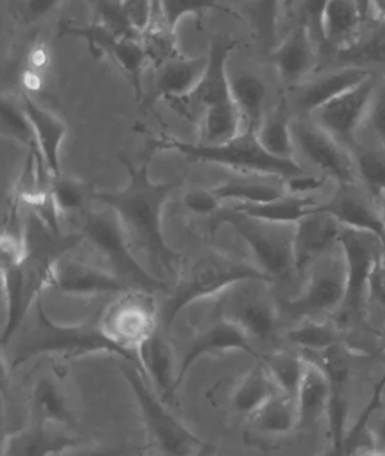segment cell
Wrapping results in <instances>:
<instances>
[{
    "instance_id": "obj_1",
    "label": "cell",
    "mask_w": 385,
    "mask_h": 456,
    "mask_svg": "<svg viewBox=\"0 0 385 456\" xmlns=\"http://www.w3.org/2000/svg\"><path fill=\"white\" fill-rule=\"evenodd\" d=\"M150 159L152 158L142 166H134L127 156H119V162L127 167L129 177L127 186L117 191H93V196L117 214L134 250L142 251L156 271L163 269L177 277L182 269V258L164 239L163 210L182 180L168 183L152 182Z\"/></svg>"
},
{
    "instance_id": "obj_2",
    "label": "cell",
    "mask_w": 385,
    "mask_h": 456,
    "mask_svg": "<svg viewBox=\"0 0 385 456\" xmlns=\"http://www.w3.org/2000/svg\"><path fill=\"white\" fill-rule=\"evenodd\" d=\"M156 151H177L190 161L217 164L236 170L239 174H253L279 180H289L307 174V170L303 169L295 159H281L269 155L259 145L257 134L250 131H244L236 139L222 145L188 143L168 134L150 135L149 158L155 155Z\"/></svg>"
},
{
    "instance_id": "obj_3",
    "label": "cell",
    "mask_w": 385,
    "mask_h": 456,
    "mask_svg": "<svg viewBox=\"0 0 385 456\" xmlns=\"http://www.w3.org/2000/svg\"><path fill=\"white\" fill-rule=\"evenodd\" d=\"M249 279H266L258 265H250L220 251H206L178 273L161 310L164 328L169 330L182 310L192 302L222 295L226 288Z\"/></svg>"
},
{
    "instance_id": "obj_4",
    "label": "cell",
    "mask_w": 385,
    "mask_h": 456,
    "mask_svg": "<svg viewBox=\"0 0 385 456\" xmlns=\"http://www.w3.org/2000/svg\"><path fill=\"white\" fill-rule=\"evenodd\" d=\"M29 323L24 324L20 340L16 344L13 368L38 354H54L62 356H80V354L109 352L121 354L123 358L137 364L131 354L113 346L96 324H77L62 326L52 322L45 314L42 299L36 302L30 310ZM139 366V364H137Z\"/></svg>"
},
{
    "instance_id": "obj_5",
    "label": "cell",
    "mask_w": 385,
    "mask_h": 456,
    "mask_svg": "<svg viewBox=\"0 0 385 456\" xmlns=\"http://www.w3.org/2000/svg\"><path fill=\"white\" fill-rule=\"evenodd\" d=\"M222 224H230L250 247L259 271L269 279L285 277L295 269V224L258 220L239 212L233 206L222 207L214 215L210 231L215 234Z\"/></svg>"
},
{
    "instance_id": "obj_6",
    "label": "cell",
    "mask_w": 385,
    "mask_h": 456,
    "mask_svg": "<svg viewBox=\"0 0 385 456\" xmlns=\"http://www.w3.org/2000/svg\"><path fill=\"white\" fill-rule=\"evenodd\" d=\"M82 237L107 259L111 269L129 287L147 293L171 291L172 285L168 280L156 277L141 265L121 221L109 207L86 214L83 218Z\"/></svg>"
},
{
    "instance_id": "obj_7",
    "label": "cell",
    "mask_w": 385,
    "mask_h": 456,
    "mask_svg": "<svg viewBox=\"0 0 385 456\" xmlns=\"http://www.w3.org/2000/svg\"><path fill=\"white\" fill-rule=\"evenodd\" d=\"M348 291V273L341 247L320 256L306 273V281L299 295L285 304L290 317L319 320L324 315L340 312Z\"/></svg>"
},
{
    "instance_id": "obj_8",
    "label": "cell",
    "mask_w": 385,
    "mask_h": 456,
    "mask_svg": "<svg viewBox=\"0 0 385 456\" xmlns=\"http://www.w3.org/2000/svg\"><path fill=\"white\" fill-rule=\"evenodd\" d=\"M158 315L152 293L129 289L105 307L97 326L113 346L131 354L139 364L137 350L158 331Z\"/></svg>"
},
{
    "instance_id": "obj_9",
    "label": "cell",
    "mask_w": 385,
    "mask_h": 456,
    "mask_svg": "<svg viewBox=\"0 0 385 456\" xmlns=\"http://www.w3.org/2000/svg\"><path fill=\"white\" fill-rule=\"evenodd\" d=\"M123 374L133 390L141 409L142 419L147 425L150 436L156 442L164 456L196 455L204 445L172 415L163 403L156 397L149 380L137 364L123 366Z\"/></svg>"
},
{
    "instance_id": "obj_10",
    "label": "cell",
    "mask_w": 385,
    "mask_h": 456,
    "mask_svg": "<svg viewBox=\"0 0 385 456\" xmlns=\"http://www.w3.org/2000/svg\"><path fill=\"white\" fill-rule=\"evenodd\" d=\"M271 280L237 281L217 296V315L237 324L250 338L266 340L277 328V307L269 293Z\"/></svg>"
},
{
    "instance_id": "obj_11",
    "label": "cell",
    "mask_w": 385,
    "mask_h": 456,
    "mask_svg": "<svg viewBox=\"0 0 385 456\" xmlns=\"http://www.w3.org/2000/svg\"><path fill=\"white\" fill-rule=\"evenodd\" d=\"M60 34L85 38L89 44V50L96 56L107 54L113 62H117L131 81L137 102H141L143 99L142 75L150 62L147 53L143 50L141 37L121 36L99 21L91 22L86 26L62 24Z\"/></svg>"
},
{
    "instance_id": "obj_12",
    "label": "cell",
    "mask_w": 385,
    "mask_h": 456,
    "mask_svg": "<svg viewBox=\"0 0 385 456\" xmlns=\"http://www.w3.org/2000/svg\"><path fill=\"white\" fill-rule=\"evenodd\" d=\"M291 134L297 153L315 166L324 177L333 178L336 183H356L358 177L350 150L314 119H291Z\"/></svg>"
},
{
    "instance_id": "obj_13",
    "label": "cell",
    "mask_w": 385,
    "mask_h": 456,
    "mask_svg": "<svg viewBox=\"0 0 385 456\" xmlns=\"http://www.w3.org/2000/svg\"><path fill=\"white\" fill-rule=\"evenodd\" d=\"M348 273V291L340 314L354 317L362 314L368 301V283L374 265L384 256L385 245L378 236L364 231L342 228L340 239Z\"/></svg>"
},
{
    "instance_id": "obj_14",
    "label": "cell",
    "mask_w": 385,
    "mask_h": 456,
    "mask_svg": "<svg viewBox=\"0 0 385 456\" xmlns=\"http://www.w3.org/2000/svg\"><path fill=\"white\" fill-rule=\"evenodd\" d=\"M237 48L236 40L226 36H214L209 48L208 70L198 88L186 97L172 101L171 107L190 121H198L204 111L218 103L233 101L231 97V77L226 72V64L231 53Z\"/></svg>"
},
{
    "instance_id": "obj_15",
    "label": "cell",
    "mask_w": 385,
    "mask_h": 456,
    "mask_svg": "<svg viewBox=\"0 0 385 456\" xmlns=\"http://www.w3.org/2000/svg\"><path fill=\"white\" fill-rule=\"evenodd\" d=\"M376 88L378 81L371 75L356 88L348 89L332 102L325 103L311 115L312 119L341 142L344 147L352 150L356 145V134L360 127H364Z\"/></svg>"
},
{
    "instance_id": "obj_16",
    "label": "cell",
    "mask_w": 385,
    "mask_h": 456,
    "mask_svg": "<svg viewBox=\"0 0 385 456\" xmlns=\"http://www.w3.org/2000/svg\"><path fill=\"white\" fill-rule=\"evenodd\" d=\"M48 288L60 295L91 297L99 295L127 293L134 288L119 279L115 273H109L102 267L83 263L72 258L67 253L53 263L48 273Z\"/></svg>"
},
{
    "instance_id": "obj_17",
    "label": "cell",
    "mask_w": 385,
    "mask_h": 456,
    "mask_svg": "<svg viewBox=\"0 0 385 456\" xmlns=\"http://www.w3.org/2000/svg\"><path fill=\"white\" fill-rule=\"evenodd\" d=\"M311 210L332 215L342 228L371 232L385 245V221L378 200L358 183H336L333 196Z\"/></svg>"
},
{
    "instance_id": "obj_18",
    "label": "cell",
    "mask_w": 385,
    "mask_h": 456,
    "mask_svg": "<svg viewBox=\"0 0 385 456\" xmlns=\"http://www.w3.org/2000/svg\"><path fill=\"white\" fill-rule=\"evenodd\" d=\"M342 226L332 215L311 210L295 224L293 253L298 273H306L320 256L340 247Z\"/></svg>"
},
{
    "instance_id": "obj_19",
    "label": "cell",
    "mask_w": 385,
    "mask_h": 456,
    "mask_svg": "<svg viewBox=\"0 0 385 456\" xmlns=\"http://www.w3.org/2000/svg\"><path fill=\"white\" fill-rule=\"evenodd\" d=\"M317 45L303 22L290 30L281 44L275 45L271 60L283 85L295 88L306 81L317 66Z\"/></svg>"
},
{
    "instance_id": "obj_20",
    "label": "cell",
    "mask_w": 385,
    "mask_h": 456,
    "mask_svg": "<svg viewBox=\"0 0 385 456\" xmlns=\"http://www.w3.org/2000/svg\"><path fill=\"white\" fill-rule=\"evenodd\" d=\"M370 70L364 67L348 66L340 70H332L325 75L306 80L293 88V103L303 115H314L325 103L356 88L362 81L370 78Z\"/></svg>"
},
{
    "instance_id": "obj_21",
    "label": "cell",
    "mask_w": 385,
    "mask_h": 456,
    "mask_svg": "<svg viewBox=\"0 0 385 456\" xmlns=\"http://www.w3.org/2000/svg\"><path fill=\"white\" fill-rule=\"evenodd\" d=\"M230 350H241L258 358L253 350L252 338H249L237 324L217 315L212 323L198 332L192 346H188L185 356L178 366L177 388L178 385L184 382V377L188 372V369L194 364V361L200 360L204 354H222Z\"/></svg>"
},
{
    "instance_id": "obj_22",
    "label": "cell",
    "mask_w": 385,
    "mask_h": 456,
    "mask_svg": "<svg viewBox=\"0 0 385 456\" xmlns=\"http://www.w3.org/2000/svg\"><path fill=\"white\" fill-rule=\"evenodd\" d=\"M22 110L34 129L38 153L42 156L52 177L60 178L61 145L66 139V123L52 111L38 105L28 93L21 94Z\"/></svg>"
},
{
    "instance_id": "obj_23",
    "label": "cell",
    "mask_w": 385,
    "mask_h": 456,
    "mask_svg": "<svg viewBox=\"0 0 385 456\" xmlns=\"http://www.w3.org/2000/svg\"><path fill=\"white\" fill-rule=\"evenodd\" d=\"M208 64V56L186 58L182 54L155 67L153 101L163 99L166 102H172L192 94L204 78Z\"/></svg>"
},
{
    "instance_id": "obj_24",
    "label": "cell",
    "mask_w": 385,
    "mask_h": 456,
    "mask_svg": "<svg viewBox=\"0 0 385 456\" xmlns=\"http://www.w3.org/2000/svg\"><path fill=\"white\" fill-rule=\"evenodd\" d=\"M365 16L356 0H326L320 21L322 42L338 53L356 44L364 26Z\"/></svg>"
},
{
    "instance_id": "obj_25",
    "label": "cell",
    "mask_w": 385,
    "mask_h": 456,
    "mask_svg": "<svg viewBox=\"0 0 385 456\" xmlns=\"http://www.w3.org/2000/svg\"><path fill=\"white\" fill-rule=\"evenodd\" d=\"M80 441L50 423H37L8 437L2 456H52L78 445Z\"/></svg>"
},
{
    "instance_id": "obj_26",
    "label": "cell",
    "mask_w": 385,
    "mask_h": 456,
    "mask_svg": "<svg viewBox=\"0 0 385 456\" xmlns=\"http://www.w3.org/2000/svg\"><path fill=\"white\" fill-rule=\"evenodd\" d=\"M137 360L143 376H147L152 388L160 393L163 401H172L177 390V377L172 374L174 360L169 344L156 331L137 350Z\"/></svg>"
},
{
    "instance_id": "obj_27",
    "label": "cell",
    "mask_w": 385,
    "mask_h": 456,
    "mask_svg": "<svg viewBox=\"0 0 385 456\" xmlns=\"http://www.w3.org/2000/svg\"><path fill=\"white\" fill-rule=\"evenodd\" d=\"M295 401H297L298 427L311 428L319 419L328 417L330 401H332L330 380L326 379L324 370L311 361H307Z\"/></svg>"
},
{
    "instance_id": "obj_28",
    "label": "cell",
    "mask_w": 385,
    "mask_h": 456,
    "mask_svg": "<svg viewBox=\"0 0 385 456\" xmlns=\"http://www.w3.org/2000/svg\"><path fill=\"white\" fill-rule=\"evenodd\" d=\"M230 85L231 97L242 117L244 131L257 134L266 117V83L257 75L239 74L237 77H231Z\"/></svg>"
},
{
    "instance_id": "obj_29",
    "label": "cell",
    "mask_w": 385,
    "mask_h": 456,
    "mask_svg": "<svg viewBox=\"0 0 385 456\" xmlns=\"http://www.w3.org/2000/svg\"><path fill=\"white\" fill-rule=\"evenodd\" d=\"M277 393H281L279 387L269 374L265 361L258 358L257 364L237 383L236 390L233 393V405L237 412L250 417Z\"/></svg>"
},
{
    "instance_id": "obj_30",
    "label": "cell",
    "mask_w": 385,
    "mask_h": 456,
    "mask_svg": "<svg viewBox=\"0 0 385 456\" xmlns=\"http://www.w3.org/2000/svg\"><path fill=\"white\" fill-rule=\"evenodd\" d=\"M201 145H222L244 133L242 117L234 101L218 103L204 111L200 123Z\"/></svg>"
},
{
    "instance_id": "obj_31",
    "label": "cell",
    "mask_w": 385,
    "mask_h": 456,
    "mask_svg": "<svg viewBox=\"0 0 385 456\" xmlns=\"http://www.w3.org/2000/svg\"><path fill=\"white\" fill-rule=\"evenodd\" d=\"M317 204H314V199L295 194H283L282 198L266 204H233L239 212L249 216L282 224H297Z\"/></svg>"
},
{
    "instance_id": "obj_32",
    "label": "cell",
    "mask_w": 385,
    "mask_h": 456,
    "mask_svg": "<svg viewBox=\"0 0 385 456\" xmlns=\"http://www.w3.org/2000/svg\"><path fill=\"white\" fill-rule=\"evenodd\" d=\"M257 139L269 155L281 159H295L297 148L291 134V119L283 105L267 113L257 131Z\"/></svg>"
},
{
    "instance_id": "obj_33",
    "label": "cell",
    "mask_w": 385,
    "mask_h": 456,
    "mask_svg": "<svg viewBox=\"0 0 385 456\" xmlns=\"http://www.w3.org/2000/svg\"><path fill=\"white\" fill-rule=\"evenodd\" d=\"M222 202L233 200L234 204H266L282 198L285 192L283 182L271 183L255 178H231L226 183L212 188Z\"/></svg>"
},
{
    "instance_id": "obj_34",
    "label": "cell",
    "mask_w": 385,
    "mask_h": 456,
    "mask_svg": "<svg viewBox=\"0 0 385 456\" xmlns=\"http://www.w3.org/2000/svg\"><path fill=\"white\" fill-rule=\"evenodd\" d=\"M250 423L263 433L285 435L298 428L297 401L285 393H277L266 404L252 413Z\"/></svg>"
},
{
    "instance_id": "obj_35",
    "label": "cell",
    "mask_w": 385,
    "mask_h": 456,
    "mask_svg": "<svg viewBox=\"0 0 385 456\" xmlns=\"http://www.w3.org/2000/svg\"><path fill=\"white\" fill-rule=\"evenodd\" d=\"M356 177L360 178L362 186L378 200L385 194V147H364L358 145L350 150Z\"/></svg>"
},
{
    "instance_id": "obj_36",
    "label": "cell",
    "mask_w": 385,
    "mask_h": 456,
    "mask_svg": "<svg viewBox=\"0 0 385 456\" xmlns=\"http://www.w3.org/2000/svg\"><path fill=\"white\" fill-rule=\"evenodd\" d=\"M285 338L293 346L303 348L306 354H311L341 344V332L334 324L322 320H301L290 328Z\"/></svg>"
},
{
    "instance_id": "obj_37",
    "label": "cell",
    "mask_w": 385,
    "mask_h": 456,
    "mask_svg": "<svg viewBox=\"0 0 385 456\" xmlns=\"http://www.w3.org/2000/svg\"><path fill=\"white\" fill-rule=\"evenodd\" d=\"M141 42L147 53V58L155 67L182 56L178 50L177 30L172 29L164 22L156 7L152 24L142 34Z\"/></svg>"
},
{
    "instance_id": "obj_38",
    "label": "cell",
    "mask_w": 385,
    "mask_h": 456,
    "mask_svg": "<svg viewBox=\"0 0 385 456\" xmlns=\"http://www.w3.org/2000/svg\"><path fill=\"white\" fill-rule=\"evenodd\" d=\"M263 361L266 364L269 374L274 379L275 385L279 387V390L295 399L303 380L304 370L307 366L306 358L279 352V354H269Z\"/></svg>"
},
{
    "instance_id": "obj_39",
    "label": "cell",
    "mask_w": 385,
    "mask_h": 456,
    "mask_svg": "<svg viewBox=\"0 0 385 456\" xmlns=\"http://www.w3.org/2000/svg\"><path fill=\"white\" fill-rule=\"evenodd\" d=\"M156 10L164 22L176 30L185 16L202 15L204 12L218 10L226 15L241 18L239 12L226 7L220 0H156Z\"/></svg>"
},
{
    "instance_id": "obj_40",
    "label": "cell",
    "mask_w": 385,
    "mask_h": 456,
    "mask_svg": "<svg viewBox=\"0 0 385 456\" xmlns=\"http://www.w3.org/2000/svg\"><path fill=\"white\" fill-rule=\"evenodd\" d=\"M2 133L7 137L21 142L26 147H29L30 153L44 162L42 156L38 153L34 129H32L26 113L22 110L21 102H15L10 97H2Z\"/></svg>"
},
{
    "instance_id": "obj_41",
    "label": "cell",
    "mask_w": 385,
    "mask_h": 456,
    "mask_svg": "<svg viewBox=\"0 0 385 456\" xmlns=\"http://www.w3.org/2000/svg\"><path fill=\"white\" fill-rule=\"evenodd\" d=\"M340 58L350 66L364 67V64H385V24L362 36L348 50L340 53Z\"/></svg>"
},
{
    "instance_id": "obj_42",
    "label": "cell",
    "mask_w": 385,
    "mask_h": 456,
    "mask_svg": "<svg viewBox=\"0 0 385 456\" xmlns=\"http://www.w3.org/2000/svg\"><path fill=\"white\" fill-rule=\"evenodd\" d=\"M32 404L38 417V423H62L69 419L60 391L46 379H42L37 383L32 395Z\"/></svg>"
},
{
    "instance_id": "obj_43",
    "label": "cell",
    "mask_w": 385,
    "mask_h": 456,
    "mask_svg": "<svg viewBox=\"0 0 385 456\" xmlns=\"http://www.w3.org/2000/svg\"><path fill=\"white\" fill-rule=\"evenodd\" d=\"M86 186L77 178H54L50 186L53 202L60 214H72L80 210L86 196Z\"/></svg>"
},
{
    "instance_id": "obj_44",
    "label": "cell",
    "mask_w": 385,
    "mask_h": 456,
    "mask_svg": "<svg viewBox=\"0 0 385 456\" xmlns=\"http://www.w3.org/2000/svg\"><path fill=\"white\" fill-rule=\"evenodd\" d=\"M239 2L250 10V15L258 28L259 34H263L265 37H273L281 0H239Z\"/></svg>"
},
{
    "instance_id": "obj_45",
    "label": "cell",
    "mask_w": 385,
    "mask_h": 456,
    "mask_svg": "<svg viewBox=\"0 0 385 456\" xmlns=\"http://www.w3.org/2000/svg\"><path fill=\"white\" fill-rule=\"evenodd\" d=\"M127 24L141 37L155 15L156 0H121Z\"/></svg>"
},
{
    "instance_id": "obj_46",
    "label": "cell",
    "mask_w": 385,
    "mask_h": 456,
    "mask_svg": "<svg viewBox=\"0 0 385 456\" xmlns=\"http://www.w3.org/2000/svg\"><path fill=\"white\" fill-rule=\"evenodd\" d=\"M365 127L385 147V86H379L371 99Z\"/></svg>"
},
{
    "instance_id": "obj_47",
    "label": "cell",
    "mask_w": 385,
    "mask_h": 456,
    "mask_svg": "<svg viewBox=\"0 0 385 456\" xmlns=\"http://www.w3.org/2000/svg\"><path fill=\"white\" fill-rule=\"evenodd\" d=\"M184 204L192 214L214 216L222 208V200L214 190H192L184 196Z\"/></svg>"
},
{
    "instance_id": "obj_48",
    "label": "cell",
    "mask_w": 385,
    "mask_h": 456,
    "mask_svg": "<svg viewBox=\"0 0 385 456\" xmlns=\"http://www.w3.org/2000/svg\"><path fill=\"white\" fill-rule=\"evenodd\" d=\"M368 301L376 304L385 314V253L374 265L368 283Z\"/></svg>"
},
{
    "instance_id": "obj_49",
    "label": "cell",
    "mask_w": 385,
    "mask_h": 456,
    "mask_svg": "<svg viewBox=\"0 0 385 456\" xmlns=\"http://www.w3.org/2000/svg\"><path fill=\"white\" fill-rule=\"evenodd\" d=\"M325 177H314L309 174L291 177L289 180H283V188L287 194H295V196H306L307 192L317 191L325 184Z\"/></svg>"
},
{
    "instance_id": "obj_50",
    "label": "cell",
    "mask_w": 385,
    "mask_h": 456,
    "mask_svg": "<svg viewBox=\"0 0 385 456\" xmlns=\"http://www.w3.org/2000/svg\"><path fill=\"white\" fill-rule=\"evenodd\" d=\"M61 0H21L18 5L22 7V15L36 21L42 16L48 15L53 8L60 5Z\"/></svg>"
},
{
    "instance_id": "obj_51",
    "label": "cell",
    "mask_w": 385,
    "mask_h": 456,
    "mask_svg": "<svg viewBox=\"0 0 385 456\" xmlns=\"http://www.w3.org/2000/svg\"><path fill=\"white\" fill-rule=\"evenodd\" d=\"M127 452L119 449H111V447H105V445H85L82 442L75 447L67 449L62 452L61 456H125Z\"/></svg>"
},
{
    "instance_id": "obj_52",
    "label": "cell",
    "mask_w": 385,
    "mask_h": 456,
    "mask_svg": "<svg viewBox=\"0 0 385 456\" xmlns=\"http://www.w3.org/2000/svg\"><path fill=\"white\" fill-rule=\"evenodd\" d=\"M371 449L385 452V413L379 415L374 425L368 427Z\"/></svg>"
},
{
    "instance_id": "obj_53",
    "label": "cell",
    "mask_w": 385,
    "mask_h": 456,
    "mask_svg": "<svg viewBox=\"0 0 385 456\" xmlns=\"http://www.w3.org/2000/svg\"><path fill=\"white\" fill-rule=\"evenodd\" d=\"M376 16L379 21L385 24V0H371L370 2V15Z\"/></svg>"
},
{
    "instance_id": "obj_54",
    "label": "cell",
    "mask_w": 385,
    "mask_h": 456,
    "mask_svg": "<svg viewBox=\"0 0 385 456\" xmlns=\"http://www.w3.org/2000/svg\"><path fill=\"white\" fill-rule=\"evenodd\" d=\"M379 208H381V214H382V218L385 221V194H382L381 198L378 199Z\"/></svg>"
},
{
    "instance_id": "obj_55",
    "label": "cell",
    "mask_w": 385,
    "mask_h": 456,
    "mask_svg": "<svg viewBox=\"0 0 385 456\" xmlns=\"http://www.w3.org/2000/svg\"><path fill=\"white\" fill-rule=\"evenodd\" d=\"M322 456H341V455H340V452H338V450L334 449L333 445H332V447H328V449H326L325 453H324V455H322Z\"/></svg>"
},
{
    "instance_id": "obj_56",
    "label": "cell",
    "mask_w": 385,
    "mask_h": 456,
    "mask_svg": "<svg viewBox=\"0 0 385 456\" xmlns=\"http://www.w3.org/2000/svg\"><path fill=\"white\" fill-rule=\"evenodd\" d=\"M194 456H215V453L214 452H210V450L204 449V447H202V449H201Z\"/></svg>"
},
{
    "instance_id": "obj_57",
    "label": "cell",
    "mask_w": 385,
    "mask_h": 456,
    "mask_svg": "<svg viewBox=\"0 0 385 456\" xmlns=\"http://www.w3.org/2000/svg\"><path fill=\"white\" fill-rule=\"evenodd\" d=\"M20 2H21V0H10V4H12V5H15V4H20Z\"/></svg>"
}]
</instances>
